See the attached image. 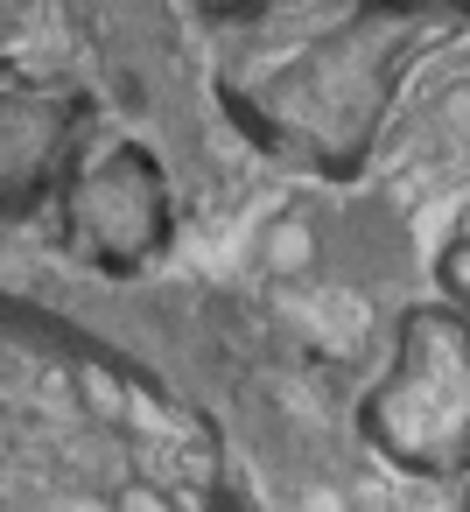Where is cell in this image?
Returning <instances> with one entry per match:
<instances>
[{"label": "cell", "instance_id": "cell-1", "mask_svg": "<svg viewBox=\"0 0 470 512\" xmlns=\"http://www.w3.org/2000/svg\"><path fill=\"white\" fill-rule=\"evenodd\" d=\"M232 22L218 57L232 120L316 176H351L421 50L463 36L456 0H260Z\"/></svg>", "mask_w": 470, "mask_h": 512}, {"label": "cell", "instance_id": "cell-3", "mask_svg": "<svg viewBox=\"0 0 470 512\" xmlns=\"http://www.w3.org/2000/svg\"><path fill=\"white\" fill-rule=\"evenodd\" d=\"M64 190V239L99 274H141L162 260L176 232V190L148 141H106L71 162Z\"/></svg>", "mask_w": 470, "mask_h": 512}, {"label": "cell", "instance_id": "cell-4", "mask_svg": "<svg viewBox=\"0 0 470 512\" xmlns=\"http://www.w3.org/2000/svg\"><path fill=\"white\" fill-rule=\"evenodd\" d=\"M92 99L78 78H29L0 64V218L36 211L85 148Z\"/></svg>", "mask_w": 470, "mask_h": 512}, {"label": "cell", "instance_id": "cell-2", "mask_svg": "<svg viewBox=\"0 0 470 512\" xmlns=\"http://www.w3.org/2000/svg\"><path fill=\"white\" fill-rule=\"evenodd\" d=\"M463 407H470L463 309L421 302L393 330V365L365 400V435L414 477H456L463 470Z\"/></svg>", "mask_w": 470, "mask_h": 512}, {"label": "cell", "instance_id": "cell-6", "mask_svg": "<svg viewBox=\"0 0 470 512\" xmlns=\"http://www.w3.org/2000/svg\"><path fill=\"white\" fill-rule=\"evenodd\" d=\"M190 8H204V15H225V22H232V15H246V8H260V0H190Z\"/></svg>", "mask_w": 470, "mask_h": 512}, {"label": "cell", "instance_id": "cell-5", "mask_svg": "<svg viewBox=\"0 0 470 512\" xmlns=\"http://www.w3.org/2000/svg\"><path fill=\"white\" fill-rule=\"evenodd\" d=\"M0 64L29 78H71L78 22L64 0H0Z\"/></svg>", "mask_w": 470, "mask_h": 512}]
</instances>
